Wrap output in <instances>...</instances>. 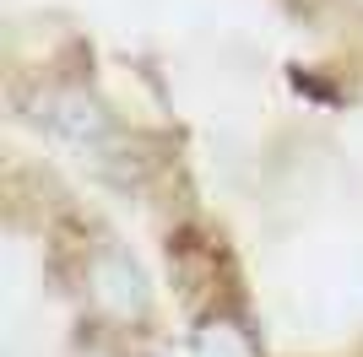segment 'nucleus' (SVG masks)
Returning <instances> with one entry per match:
<instances>
[{
  "label": "nucleus",
  "mask_w": 363,
  "mask_h": 357,
  "mask_svg": "<svg viewBox=\"0 0 363 357\" xmlns=\"http://www.w3.org/2000/svg\"><path fill=\"white\" fill-rule=\"evenodd\" d=\"M87 298L92 309L114 319V325H130L147 314V282H141V271L130 266V254H120L114 244H98L87 260Z\"/></svg>",
  "instance_id": "1"
},
{
  "label": "nucleus",
  "mask_w": 363,
  "mask_h": 357,
  "mask_svg": "<svg viewBox=\"0 0 363 357\" xmlns=\"http://www.w3.org/2000/svg\"><path fill=\"white\" fill-rule=\"evenodd\" d=\"M44 125L60 135V141H71L76 152H87V157H104V152L114 147V114H108V108L98 103L87 87H60V92H49Z\"/></svg>",
  "instance_id": "2"
},
{
  "label": "nucleus",
  "mask_w": 363,
  "mask_h": 357,
  "mask_svg": "<svg viewBox=\"0 0 363 357\" xmlns=\"http://www.w3.org/2000/svg\"><path fill=\"white\" fill-rule=\"evenodd\" d=\"M196 357H255V346H250V336H244L233 319L212 314V319L201 325V336H196Z\"/></svg>",
  "instance_id": "3"
},
{
  "label": "nucleus",
  "mask_w": 363,
  "mask_h": 357,
  "mask_svg": "<svg viewBox=\"0 0 363 357\" xmlns=\"http://www.w3.org/2000/svg\"><path fill=\"white\" fill-rule=\"evenodd\" d=\"M147 357H163V352H147Z\"/></svg>",
  "instance_id": "4"
}]
</instances>
